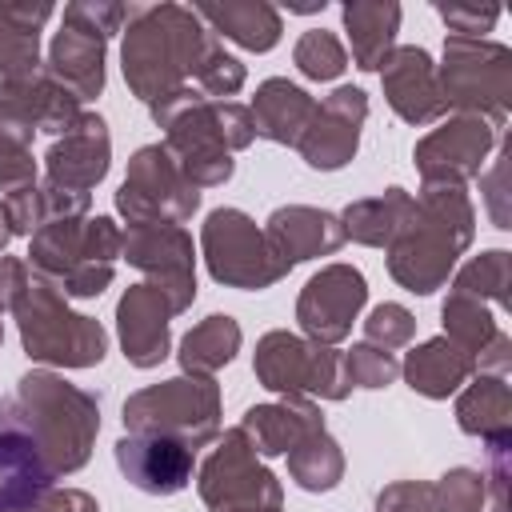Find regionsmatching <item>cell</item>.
Instances as JSON below:
<instances>
[{"instance_id":"cell-15","label":"cell","mask_w":512,"mask_h":512,"mask_svg":"<svg viewBox=\"0 0 512 512\" xmlns=\"http://www.w3.org/2000/svg\"><path fill=\"white\" fill-rule=\"evenodd\" d=\"M496 148V128L476 116H448L424 140H416L412 160L424 184H468L480 176L488 152Z\"/></svg>"},{"instance_id":"cell-22","label":"cell","mask_w":512,"mask_h":512,"mask_svg":"<svg viewBox=\"0 0 512 512\" xmlns=\"http://www.w3.org/2000/svg\"><path fill=\"white\" fill-rule=\"evenodd\" d=\"M380 88H384L388 108L404 124H432L448 112L440 84H436V64L420 44H396L392 48V56L380 68Z\"/></svg>"},{"instance_id":"cell-53","label":"cell","mask_w":512,"mask_h":512,"mask_svg":"<svg viewBox=\"0 0 512 512\" xmlns=\"http://www.w3.org/2000/svg\"><path fill=\"white\" fill-rule=\"evenodd\" d=\"M0 316H4V312H0ZM0 344H4V320H0Z\"/></svg>"},{"instance_id":"cell-6","label":"cell","mask_w":512,"mask_h":512,"mask_svg":"<svg viewBox=\"0 0 512 512\" xmlns=\"http://www.w3.org/2000/svg\"><path fill=\"white\" fill-rule=\"evenodd\" d=\"M444 108L500 128L512 108V48L484 36H444V64L436 68Z\"/></svg>"},{"instance_id":"cell-2","label":"cell","mask_w":512,"mask_h":512,"mask_svg":"<svg viewBox=\"0 0 512 512\" xmlns=\"http://www.w3.org/2000/svg\"><path fill=\"white\" fill-rule=\"evenodd\" d=\"M476 236V212L460 184H424L416 196V216L384 248L388 272L412 296H432L448 284L456 260Z\"/></svg>"},{"instance_id":"cell-20","label":"cell","mask_w":512,"mask_h":512,"mask_svg":"<svg viewBox=\"0 0 512 512\" xmlns=\"http://www.w3.org/2000/svg\"><path fill=\"white\" fill-rule=\"evenodd\" d=\"M112 164V136L104 116L80 112V120L52 140L44 152V184L68 188V192H92Z\"/></svg>"},{"instance_id":"cell-33","label":"cell","mask_w":512,"mask_h":512,"mask_svg":"<svg viewBox=\"0 0 512 512\" xmlns=\"http://www.w3.org/2000/svg\"><path fill=\"white\" fill-rule=\"evenodd\" d=\"M240 340H244L240 324L228 312H212V316H204L200 324H192L184 332L180 352H176L180 356V368L188 376H212V372H220L224 364L236 360Z\"/></svg>"},{"instance_id":"cell-36","label":"cell","mask_w":512,"mask_h":512,"mask_svg":"<svg viewBox=\"0 0 512 512\" xmlns=\"http://www.w3.org/2000/svg\"><path fill=\"white\" fill-rule=\"evenodd\" d=\"M508 284H512V252H504V248H488V252L472 256L452 276V292L476 296L496 308H508Z\"/></svg>"},{"instance_id":"cell-25","label":"cell","mask_w":512,"mask_h":512,"mask_svg":"<svg viewBox=\"0 0 512 512\" xmlns=\"http://www.w3.org/2000/svg\"><path fill=\"white\" fill-rule=\"evenodd\" d=\"M324 428V412L308 396H284L276 404H252L240 416V432L260 456H288L308 432Z\"/></svg>"},{"instance_id":"cell-44","label":"cell","mask_w":512,"mask_h":512,"mask_svg":"<svg viewBox=\"0 0 512 512\" xmlns=\"http://www.w3.org/2000/svg\"><path fill=\"white\" fill-rule=\"evenodd\" d=\"M216 104V132H220V144L228 152H244L252 140H256V124H252V112L248 104H236V100H212Z\"/></svg>"},{"instance_id":"cell-43","label":"cell","mask_w":512,"mask_h":512,"mask_svg":"<svg viewBox=\"0 0 512 512\" xmlns=\"http://www.w3.org/2000/svg\"><path fill=\"white\" fill-rule=\"evenodd\" d=\"M376 512H440L436 484L428 480H396L376 496Z\"/></svg>"},{"instance_id":"cell-38","label":"cell","mask_w":512,"mask_h":512,"mask_svg":"<svg viewBox=\"0 0 512 512\" xmlns=\"http://www.w3.org/2000/svg\"><path fill=\"white\" fill-rule=\"evenodd\" d=\"M344 372H348V384L352 388H372L376 392V388H388L400 376V360L392 352L360 340V344H352L344 352Z\"/></svg>"},{"instance_id":"cell-8","label":"cell","mask_w":512,"mask_h":512,"mask_svg":"<svg viewBox=\"0 0 512 512\" xmlns=\"http://www.w3.org/2000/svg\"><path fill=\"white\" fill-rule=\"evenodd\" d=\"M148 116L156 128H164V148L172 152V160L180 164V172L188 176L192 188H216V184L232 180L236 160L220 144L216 104L200 88L184 84V88L152 100Z\"/></svg>"},{"instance_id":"cell-9","label":"cell","mask_w":512,"mask_h":512,"mask_svg":"<svg viewBox=\"0 0 512 512\" xmlns=\"http://www.w3.org/2000/svg\"><path fill=\"white\" fill-rule=\"evenodd\" d=\"M252 372L268 392H280V396L348 400L352 392L348 372H344V352H336L332 344H316L288 328H272L256 340Z\"/></svg>"},{"instance_id":"cell-32","label":"cell","mask_w":512,"mask_h":512,"mask_svg":"<svg viewBox=\"0 0 512 512\" xmlns=\"http://www.w3.org/2000/svg\"><path fill=\"white\" fill-rule=\"evenodd\" d=\"M456 424H460V432L480 436V440L512 432V388H508V376L476 372L456 396Z\"/></svg>"},{"instance_id":"cell-47","label":"cell","mask_w":512,"mask_h":512,"mask_svg":"<svg viewBox=\"0 0 512 512\" xmlns=\"http://www.w3.org/2000/svg\"><path fill=\"white\" fill-rule=\"evenodd\" d=\"M4 204H8V216H12V224H16V236H32L48 216H44V192H40V180L36 184H24V188H16V192H8V196H0Z\"/></svg>"},{"instance_id":"cell-3","label":"cell","mask_w":512,"mask_h":512,"mask_svg":"<svg viewBox=\"0 0 512 512\" xmlns=\"http://www.w3.org/2000/svg\"><path fill=\"white\" fill-rule=\"evenodd\" d=\"M16 412L32 428L40 452L48 456L56 480L72 476L88 464L96 432H100V400L56 372H24L12 392Z\"/></svg>"},{"instance_id":"cell-51","label":"cell","mask_w":512,"mask_h":512,"mask_svg":"<svg viewBox=\"0 0 512 512\" xmlns=\"http://www.w3.org/2000/svg\"><path fill=\"white\" fill-rule=\"evenodd\" d=\"M12 236H16V224H12V216H8V204L0 200V256H4V248L12 244Z\"/></svg>"},{"instance_id":"cell-21","label":"cell","mask_w":512,"mask_h":512,"mask_svg":"<svg viewBox=\"0 0 512 512\" xmlns=\"http://www.w3.org/2000/svg\"><path fill=\"white\" fill-rule=\"evenodd\" d=\"M172 316L176 312L156 284L140 280L124 288V296L116 300V336L132 368H156L172 352Z\"/></svg>"},{"instance_id":"cell-18","label":"cell","mask_w":512,"mask_h":512,"mask_svg":"<svg viewBox=\"0 0 512 512\" xmlns=\"http://www.w3.org/2000/svg\"><path fill=\"white\" fill-rule=\"evenodd\" d=\"M52 480L56 472L16 412L12 396L0 400V512H28L32 500L52 488Z\"/></svg>"},{"instance_id":"cell-27","label":"cell","mask_w":512,"mask_h":512,"mask_svg":"<svg viewBox=\"0 0 512 512\" xmlns=\"http://www.w3.org/2000/svg\"><path fill=\"white\" fill-rule=\"evenodd\" d=\"M48 0L0 4V80H24L40 72V28L52 20Z\"/></svg>"},{"instance_id":"cell-10","label":"cell","mask_w":512,"mask_h":512,"mask_svg":"<svg viewBox=\"0 0 512 512\" xmlns=\"http://www.w3.org/2000/svg\"><path fill=\"white\" fill-rule=\"evenodd\" d=\"M200 252L216 284L260 292L288 276V264L272 252L264 228L240 208H212L200 228Z\"/></svg>"},{"instance_id":"cell-16","label":"cell","mask_w":512,"mask_h":512,"mask_svg":"<svg viewBox=\"0 0 512 512\" xmlns=\"http://www.w3.org/2000/svg\"><path fill=\"white\" fill-rule=\"evenodd\" d=\"M80 120V100L60 88L44 68L24 80H4L0 84V136H12L32 148L36 132H48L52 140L64 136Z\"/></svg>"},{"instance_id":"cell-23","label":"cell","mask_w":512,"mask_h":512,"mask_svg":"<svg viewBox=\"0 0 512 512\" xmlns=\"http://www.w3.org/2000/svg\"><path fill=\"white\" fill-rule=\"evenodd\" d=\"M264 236L272 244V252L288 264V272L304 260H316V256H332L340 244H344V228H340V216L324 212V208H312V204H284L268 216L264 224Z\"/></svg>"},{"instance_id":"cell-34","label":"cell","mask_w":512,"mask_h":512,"mask_svg":"<svg viewBox=\"0 0 512 512\" xmlns=\"http://www.w3.org/2000/svg\"><path fill=\"white\" fill-rule=\"evenodd\" d=\"M288 476L304 492H332L344 480V448L328 428L308 432L292 452H288Z\"/></svg>"},{"instance_id":"cell-24","label":"cell","mask_w":512,"mask_h":512,"mask_svg":"<svg viewBox=\"0 0 512 512\" xmlns=\"http://www.w3.org/2000/svg\"><path fill=\"white\" fill-rule=\"evenodd\" d=\"M104 56H108V40L60 20V32L52 36L44 56V76H52L84 104L104 92Z\"/></svg>"},{"instance_id":"cell-4","label":"cell","mask_w":512,"mask_h":512,"mask_svg":"<svg viewBox=\"0 0 512 512\" xmlns=\"http://www.w3.org/2000/svg\"><path fill=\"white\" fill-rule=\"evenodd\" d=\"M124 232L112 216H80V220H44L32 232L28 268L44 276L52 288L76 300L100 296L120 260Z\"/></svg>"},{"instance_id":"cell-49","label":"cell","mask_w":512,"mask_h":512,"mask_svg":"<svg viewBox=\"0 0 512 512\" xmlns=\"http://www.w3.org/2000/svg\"><path fill=\"white\" fill-rule=\"evenodd\" d=\"M28 512H100V504L84 488H48L40 500H32Z\"/></svg>"},{"instance_id":"cell-37","label":"cell","mask_w":512,"mask_h":512,"mask_svg":"<svg viewBox=\"0 0 512 512\" xmlns=\"http://www.w3.org/2000/svg\"><path fill=\"white\" fill-rule=\"evenodd\" d=\"M292 64L308 76V80H336L348 68V52L336 40V32L328 28H308L296 48H292Z\"/></svg>"},{"instance_id":"cell-30","label":"cell","mask_w":512,"mask_h":512,"mask_svg":"<svg viewBox=\"0 0 512 512\" xmlns=\"http://www.w3.org/2000/svg\"><path fill=\"white\" fill-rule=\"evenodd\" d=\"M340 20L352 44V64L364 72H380L396 48L400 4L396 0H348L340 8Z\"/></svg>"},{"instance_id":"cell-28","label":"cell","mask_w":512,"mask_h":512,"mask_svg":"<svg viewBox=\"0 0 512 512\" xmlns=\"http://www.w3.org/2000/svg\"><path fill=\"white\" fill-rule=\"evenodd\" d=\"M212 36L240 44L244 52H272L280 44L284 20L264 0H224V4H196L192 8Z\"/></svg>"},{"instance_id":"cell-41","label":"cell","mask_w":512,"mask_h":512,"mask_svg":"<svg viewBox=\"0 0 512 512\" xmlns=\"http://www.w3.org/2000/svg\"><path fill=\"white\" fill-rule=\"evenodd\" d=\"M244 80H248V68H244L232 52H224V44H216V48L204 56L200 72H196V88H200L208 100H228V96H236V92L244 88Z\"/></svg>"},{"instance_id":"cell-29","label":"cell","mask_w":512,"mask_h":512,"mask_svg":"<svg viewBox=\"0 0 512 512\" xmlns=\"http://www.w3.org/2000/svg\"><path fill=\"white\" fill-rule=\"evenodd\" d=\"M248 112H252L256 136L296 148V140L304 136V128H308V120L316 112V100L300 84H292L288 76H272V80H264L256 88Z\"/></svg>"},{"instance_id":"cell-45","label":"cell","mask_w":512,"mask_h":512,"mask_svg":"<svg viewBox=\"0 0 512 512\" xmlns=\"http://www.w3.org/2000/svg\"><path fill=\"white\" fill-rule=\"evenodd\" d=\"M508 160H512V144L504 140L500 144V152H496V164H492V172L488 176H480V188H484V200H488V212H492V224L500 228V232H508L512 228V212H508Z\"/></svg>"},{"instance_id":"cell-11","label":"cell","mask_w":512,"mask_h":512,"mask_svg":"<svg viewBox=\"0 0 512 512\" xmlns=\"http://www.w3.org/2000/svg\"><path fill=\"white\" fill-rule=\"evenodd\" d=\"M196 492L208 512H284V488L276 472L260 464V452L240 432V424L228 428L200 464Z\"/></svg>"},{"instance_id":"cell-14","label":"cell","mask_w":512,"mask_h":512,"mask_svg":"<svg viewBox=\"0 0 512 512\" xmlns=\"http://www.w3.org/2000/svg\"><path fill=\"white\" fill-rule=\"evenodd\" d=\"M364 300H368V280L356 264H324L300 288V300H296L300 332L316 344L336 348L340 340H348Z\"/></svg>"},{"instance_id":"cell-19","label":"cell","mask_w":512,"mask_h":512,"mask_svg":"<svg viewBox=\"0 0 512 512\" xmlns=\"http://www.w3.org/2000/svg\"><path fill=\"white\" fill-rule=\"evenodd\" d=\"M120 476L144 492V496H176L192 480L196 452L184 448L172 436H152V432H124L112 448Z\"/></svg>"},{"instance_id":"cell-48","label":"cell","mask_w":512,"mask_h":512,"mask_svg":"<svg viewBox=\"0 0 512 512\" xmlns=\"http://www.w3.org/2000/svg\"><path fill=\"white\" fill-rule=\"evenodd\" d=\"M440 20L448 24L452 36H480V32H492L496 20H500V8H472V4H436Z\"/></svg>"},{"instance_id":"cell-42","label":"cell","mask_w":512,"mask_h":512,"mask_svg":"<svg viewBox=\"0 0 512 512\" xmlns=\"http://www.w3.org/2000/svg\"><path fill=\"white\" fill-rule=\"evenodd\" d=\"M436 496H440V512H484L488 488H484V472L476 468H448L436 480Z\"/></svg>"},{"instance_id":"cell-50","label":"cell","mask_w":512,"mask_h":512,"mask_svg":"<svg viewBox=\"0 0 512 512\" xmlns=\"http://www.w3.org/2000/svg\"><path fill=\"white\" fill-rule=\"evenodd\" d=\"M28 276H32L28 260H20V256H0V312H12V304H16L20 288L28 284Z\"/></svg>"},{"instance_id":"cell-46","label":"cell","mask_w":512,"mask_h":512,"mask_svg":"<svg viewBox=\"0 0 512 512\" xmlns=\"http://www.w3.org/2000/svg\"><path fill=\"white\" fill-rule=\"evenodd\" d=\"M24 184H36V160H32V148L12 140V136H0V196L24 188Z\"/></svg>"},{"instance_id":"cell-13","label":"cell","mask_w":512,"mask_h":512,"mask_svg":"<svg viewBox=\"0 0 512 512\" xmlns=\"http://www.w3.org/2000/svg\"><path fill=\"white\" fill-rule=\"evenodd\" d=\"M120 256L156 284L172 312H188L196 300V248L180 224H128Z\"/></svg>"},{"instance_id":"cell-52","label":"cell","mask_w":512,"mask_h":512,"mask_svg":"<svg viewBox=\"0 0 512 512\" xmlns=\"http://www.w3.org/2000/svg\"><path fill=\"white\" fill-rule=\"evenodd\" d=\"M288 12H324V0H300V4H288Z\"/></svg>"},{"instance_id":"cell-17","label":"cell","mask_w":512,"mask_h":512,"mask_svg":"<svg viewBox=\"0 0 512 512\" xmlns=\"http://www.w3.org/2000/svg\"><path fill=\"white\" fill-rule=\"evenodd\" d=\"M364 120H368V96H364V88L340 84L336 92H328V96L316 104V112H312L304 136L296 140L300 160H304L308 168H316V172H336V168H344V164L356 156V148H360V128H364Z\"/></svg>"},{"instance_id":"cell-1","label":"cell","mask_w":512,"mask_h":512,"mask_svg":"<svg viewBox=\"0 0 512 512\" xmlns=\"http://www.w3.org/2000/svg\"><path fill=\"white\" fill-rule=\"evenodd\" d=\"M220 44L204 20L184 4H132L120 44L128 92L144 104L196 80L204 56Z\"/></svg>"},{"instance_id":"cell-35","label":"cell","mask_w":512,"mask_h":512,"mask_svg":"<svg viewBox=\"0 0 512 512\" xmlns=\"http://www.w3.org/2000/svg\"><path fill=\"white\" fill-rule=\"evenodd\" d=\"M440 320H444V336H448L456 348H464L472 360H476V356L496 340V332H500L492 308H488L484 300H476V296H464V292H448V300L440 304Z\"/></svg>"},{"instance_id":"cell-5","label":"cell","mask_w":512,"mask_h":512,"mask_svg":"<svg viewBox=\"0 0 512 512\" xmlns=\"http://www.w3.org/2000/svg\"><path fill=\"white\" fill-rule=\"evenodd\" d=\"M12 316H16L20 344H24L28 360L56 364V368H96L108 352L104 324L84 312H72L68 296L36 272L20 288Z\"/></svg>"},{"instance_id":"cell-39","label":"cell","mask_w":512,"mask_h":512,"mask_svg":"<svg viewBox=\"0 0 512 512\" xmlns=\"http://www.w3.org/2000/svg\"><path fill=\"white\" fill-rule=\"evenodd\" d=\"M412 336H416V316L404 304H396V300L376 304L368 312V320H364V340L376 344V348H384V352L404 348Z\"/></svg>"},{"instance_id":"cell-12","label":"cell","mask_w":512,"mask_h":512,"mask_svg":"<svg viewBox=\"0 0 512 512\" xmlns=\"http://www.w3.org/2000/svg\"><path fill=\"white\" fill-rule=\"evenodd\" d=\"M116 212L128 224H184L200 212V188L188 184L164 144H144L116 188Z\"/></svg>"},{"instance_id":"cell-7","label":"cell","mask_w":512,"mask_h":512,"mask_svg":"<svg viewBox=\"0 0 512 512\" xmlns=\"http://www.w3.org/2000/svg\"><path fill=\"white\" fill-rule=\"evenodd\" d=\"M124 432L172 436L184 448H204L220 436V384L212 376H168L132 392L120 408Z\"/></svg>"},{"instance_id":"cell-40","label":"cell","mask_w":512,"mask_h":512,"mask_svg":"<svg viewBox=\"0 0 512 512\" xmlns=\"http://www.w3.org/2000/svg\"><path fill=\"white\" fill-rule=\"evenodd\" d=\"M128 12H132V4H120V0H72V4L64 8V24L84 28V32H92V36L108 40V36L124 32Z\"/></svg>"},{"instance_id":"cell-31","label":"cell","mask_w":512,"mask_h":512,"mask_svg":"<svg viewBox=\"0 0 512 512\" xmlns=\"http://www.w3.org/2000/svg\"><path fill=\"white\" fill-rule=\"evenodd\" d=\"M412 216H416V196L392 184L380 196L352 200L340 212V228H344V240H356L364 248H388L408 228Z\"/></svg>"},{"instance_id":"cell-26","label":"cell","mask_w":512,"mask_h":512,"mask_svg":"<svg viewBox=\"0 0 512 512\" xmlns=\"http://www.w3.org/2000/svg\"><path fill=\"white\" fill-rule=\"evenodd\" d=\"M400 376L408 380L412 392L428 400H448L476 376V360L464 348H456L448 336H432L404 356Z\"/></svg>"}]
</instances>
